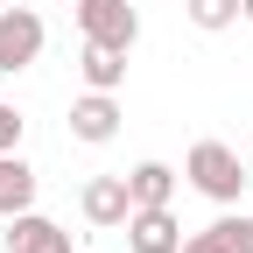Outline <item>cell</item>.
<instances>
[{"label":"cell","mask_w":253,"mask_h":253,"mask_svg":"<svg viewBox=\"0 0 253 253\" xmlns=\"http://www.w3.org/2000/svg\"><path fill=\"white\" fill-rule=\"evenodd\" d=\"M183 176L211 204H239L246 197V162H239V148H225V141H197V148L183 155Z\"/></svg>","instance_id":"cell-1"},{"label":"cell","mask_w":253,"mask_h":253,"mask_svg":"<svg viewBox=\"0 0 253 253\" xmlns=\"http://www.w3.org/2000/svg\"><path fill=\"white\" fill-rule=\"evenodd\" d=\"M71 7H78V36L84 42H106V49H134L141 42L134 0H71Z\"/></svg>","instance_id":"cell-2"},{"label":"cell","mask_w":253,"mask_h":253,"mask_svg":"<svg viewBox=\"0 0 253 253\" xmlns=\"http://www.w3.org/2000/svg\"><path fill=\"white\" fill-rule=\"evenodd\" d=\"M42 42H49V28L36 7H0V78H21L42 56Z\"/></svg>","instance_id":"cell-3"},{"label":"cell","mask_w":253,"mask_h":253,"mask_svg":"<svg viewBox=\"0 0 253 253\" xmlns=\"http://www.w3.org/2000/svg\"><path fill=\"white\" fill-rule=\"evenodd\" d=\"M120 232H126V246H134V253H183V225H176L169 204H134Z\"/></svg>","instance_id":"cell-4"},{"label":"cell","mask_w":253,"mask_h":253,"mask_svg":"<svg viewBox=\"0 0 253 253\" xmlns=\"http://www.w3.org/2000/svg\"><path fill=\"white\" fill-rule=\"evenodd\" d=\"M78 211H84V225L120 232V225H126V211H134V190H126V176H91V183L78 190Z\"/></svg>","instance_id":"cell-5"},{"label":"cell","mask_w":253,"mask_h":253,"mask_svg":"<svg viewBox=\"0 0 253 253\" xmlns=\"http://www.w3.org/2000/svg\"><path fill=\"white\" fill-rule=\"evenodd\" d=\"M120 91H84V99H71V134L84 141V148H106L113 134H120Z\"/></svg>","instance_id":"cell-6"},{"label":"cell","mask_w":253,"mask_h":253,"mask_svg":"<svg viewBox=\"0 0 253 253\" xmlns=\"http://www.w3.org/2000/svg\"><path fill=\"white\" fill-rule=\"evenodd\" d=\"M0 239H7V253H71V232L56 218H42V211H14Z\"/></svg>","instance_id":"cell-7"},{"label":"cell","mask_w":253,"mask_h":253,"mask_svg":"<svg viewBox=\"0 0 253 253\" xmlns=\"http://www.w3.org/2000/svg\"><path fill=\"white\" fill-rule=\"evenodd\" d=\"M78 78H84V91H120V84H126V49L84 42V49H78Z\"/></svg>","instance_id":"cell-8"},{"label":"cell","mask_w":253,"mask_h":253,"mask_svg":"<svg viewBox=\"0 0 253 253\" xmlns=\"http://www.w3.org/2000/svg\"><path fill=\"white\" fill-rule=\"evenodd\" d=\"M14 211H36V169L21 162V148L0 155V218H14Z\"/></svg>","instance_id":"cell-9"},{"label":"cell","mask_w":253,"mask_h":253,"mask_svg":"<svg viewBox=\"0 0 253 253\" xmlns=\"http://www.w3.org/2000/svg\"><path fill=\"white\" fill-rule=\"evenodd\" d=\"M126 190H134V204H169L176 197V169L169 162H134L126 169Z\"/></svg>","instance_id":"cell-10"},{"label":"cell","mask_w":253,"mask_h":253,"mask_svg":"<svg viewBox=\"0 0 253 253\" xmlns=\"http://www.w3.org/2000/svg\"><path fill=\"white\" fill-rule=\"evenodd\" d=\"M183 14L204 36H225V28H239V0H183Z\"/></svg>","instance_id":"cell-11"},{"label":"cell","mask_w":253,"mask_h":253,"mask_svg":"<svg viewBox=\"0 0 253 253\" xmlns=\"http://www.w3.org/2000/svg\"><path fill=\"white\" fill-rule=\"evenodd\" d=\"M218 232L232 239V253H253V211H232V204H225V218H218Z\"/></svg>","instance_id":"cell-12"},{"label":"cell","mask_w":253,"mask_h":253,"mask_svg":"<svg viewBox=\"0 0 253 253\" xmlns=\"http://www.w3.org/2000/svg\"><path fill=\"white\" fill-rule=\"evenodd\" d=\"M183 253H232V239L218 225H204V232H183Z\"/></svg>","instance_id":"cell-13"},{"label":"cell","mask_w":253,"mask_h":253,"mask_svg":"<svg viewBox=\"0 0 253 253\" xmlns=\"http://www.w3.org/2000/svg\"><path fill=\"white\" fill-rule=\"evenodd\" d=\"M21 134H28V120H21L7 99H0V155H7V148H21Z\"/></svg>","instance_id":"cell-14"},{"label":"cell","mask_w":253,"mask_h":253,"mask_svg":"<svg viewBox=\"0 0 253 253\" xmlns=\"http://www.w3.org/2000/svg\"><path fill=\"white\" fill-rule=\"evenodd\" d=\"M239 21H253V0H239Z\"/></svg>","instance_id":"cell-15"},{"label":"cell","mask_w":253,"mask_h":253,"mask_svg":"<svg viewBox=\"0 0 253 253\" xmlns=\"http://www.w3.org/2000/svg\"><path fill=\"white\" fill-rule=\"evenodd\" d=\"M49 7H63V0H49Z\"/></svg>","instance_id":"cell-16"}]
</instances>
